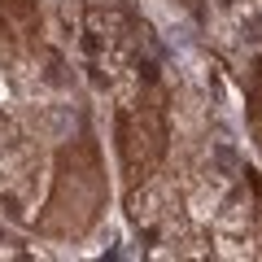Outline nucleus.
Segmentation results:
<instances>
[{"instance_id":"obj_2","label":"nucleus","mask_w":262,"mask_h":262,"mask_svg":"<svg viewBox=\"0 0 262 262\" xmlns=\"http://www.w3.org/2000/svg\"><path fill=\"white\" fill-rule=\"evenodd\" d=\"M249 122H253V136L262 140V83H258V92H253V105H249Z\"/></svg>"},{"instance_id":"obj_1","label":"nucleus","mask_w":262,"mask_h":262,"mask_svg":"<svg viewBox=\"0 0 262 262\" xmlns=\"http://www.w3.org/2000/svg\"><path fill=\"white\" fill-rule=\"evenodd\" d=\"M162 153V114L158 110H140L136 122L122 127V158L131 170H149Z\"/></svg>"}]
</instances>
